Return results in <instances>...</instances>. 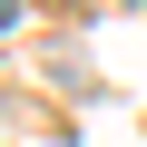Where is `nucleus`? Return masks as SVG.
Instances as JSON below:
<instances>
[{
    "label": "nucleus",
    "instance_id": "nucleus-1",
    "mask_svg": "<svg viewBox=\"0 0 147 147\" xmlns=\"http://www.w3.org/2000/svg\"><path fill=\"white\" fill-rule=\"evenodd\" d=\"M10 20H20V0H0V30H10Z\"/></svg>",
    "mask_w": 147,
    "mask_h": 147
}]
</instances>
